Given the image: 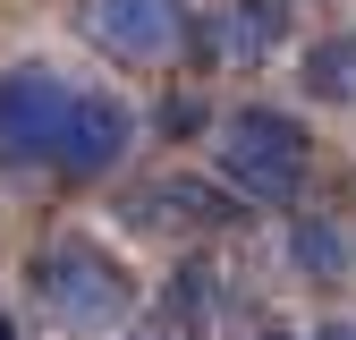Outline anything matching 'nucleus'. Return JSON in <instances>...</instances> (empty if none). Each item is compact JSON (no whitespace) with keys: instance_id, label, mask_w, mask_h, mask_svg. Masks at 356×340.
I'll use <instances>...</instances> for the list:
<instances>
[{"instance_id":"f8f14e48","label":"nucleus","mask_w":356,"mask_h":340,"mask_svg":"<svg viewBox=\"0 0 356 340\" xmlns=\"http://www.w3.org/2000/svg\"><path fill=\"white\" fill-rule=\"evenodd\" d=\"M314 340H356V323H323V332H314Z\"/></svg>"},{"instance_id":"4468645a","label":"nucleus","mask_w":356,"mask_h":340,"mask_svg":"<svg viewBox=\"0 0 356 340\" xmlns=\"http://www.w3.org/2000/svg\"><path fill=\"white\" fill-rule=\"evenodd\" d=\"M263 340H289V332H263Z\"/></svg>"},{"instance_id":"1a4fd4ad","label":"nucleus","mask_w":356,"mask_h":340,"mask_svg":"<svg viewBox=\"0 0 356 340\" xmlns=\"http://www.w3.org/2000/svg\"><path fill=\"white\" fill-rule=\"evenodd\" d=\"M289 42V0H229V52L238 60H263Z\"/></svg>"},{"instance_id":"39448f33","label":"nucleus","mask_w":356,"mask_h":340,"mask_svg":"<svg viewBox=\"0 0 356 340\" xmlns=\"http://www.w3.org/2000/svg\"><path fill=\"white\" fill-rule=\"evenodd\" d=\"M60 111H68V85L42 68V60L9 68V77H0V162H51Z\"/></svg>"},{"instance_id":"423d86ee","label":"nucleus","mask_w":356,"mask_h":340,"mask_svg":"<svg viewBox=\"0 0 356 340\" xmlns=\"http://www.w3.org/2000/svg\"><path fill=\"white\" fill-rule=\"evenodd\" d=\"M136 222H187V230H220V222H238V204L204 187V179H161L136 196Z\"/></svg>"},{"instance_id":"ddd939ff","label":"nucleus","mask_w":356,"mask_h":340,"mask_svg":"<svg viewBox=\"0 0 356 340\" xmlns=\"http://www.w3.org/2000/svg\"><path fill=\"white\" fill-rule=\"evenodd\" d=\"M0 340H17V323H0Z\"/></svg>"},{"instance_id":"9b49d317","label":"nucleus","mask_w":356,"mask_h":340,"mask_svg":"<svg viewBox=\"0 0 356 340\" xmlns=\"http://www.w3.org/2000/svg\"><path fill=\"white\" fill-rule=\"evenodd\" d=\"M161 128H170V137H187V128H204V102H195V94H170V102H161Z\"/></svg>"},{"instance_id":"f257e3e1","label":"nucleus","mask_w":356,"mask_h":340,"mask_svg":"<svg viewBox=\"0 0 356 340\" xmlns=\"http://www.w3.org/2000/svg\"><path fill=\"white\" fill-rule=\"evenodd\" d=\"M305 162H314V145H305V128L289 111L246 102V111L220 119V179H229L246 204H297Z\"/></svg>"},{"instance_id":"9d476101","label":"nucleus","mask_w":356,"mask_h":340,"mask_svg":"<svg viewBox=\"0 0 356 340\" xmlns=\"http://www.w3.org/2000/svg\"><path fill=\"white\" fill-rule=\"evenodd\" d=\"M212 298H220V289H212V264H178V272H170V315L187 323V332L212 323Z\"/></svg>"},{"instance_id":"f03ea898","label":"nucleus","mask_w":356,"mask_h":340,"mask_svg":"<svg viewBox=\"0 0 356 340\" xmlns=\"http://www.w3.org/2000/svg\"><path fill=\"white\" fill-rule=\"evenodd\" d=\"M34 298H42V315H51L60 332H111L119 315H127V272L111 264V255L94 247V238H51L34 255Z\"/></svg>"},{"instance_id":"0eeeda50","label":"nucleus","mask_w":356,"mask_h":340,"mask_svg":"<svg viewBox=\"0 0 356 340\" xmlns=\"http://www.w3.org/2000/svg\"><path fill=\"white\" fill-rule=\"evenodd\" d=\"M297 85H305L314 102H356V34H323V42H305Z\"/></svg>"},{"instance_id":"6e6552de","label":"nucleus","mask_w":356,"mask_h":340,"mask_svg":"<svg viewBox=\"0 0 356 340\" xmlns=\"http://www.w3.org/2000/svg\"><path fill=\"white\" fill-rule=\"evenodd\" d=\"M289 264L305 281H339L348 272V230L323 222V212H297V222H289Z\"/></svg>"},{"instance_id":"20e7f679","label":"nucleus","mask_w":356,"mask_h":340,"mask_svg":"<svg viewBox=\"0 0 356 340\" xmlns=\"http://www.w3.org/2000/svg\"><path fill=\"white\" fill-rule=\"evenodd\" d=\"M127 145H136V111H127L119 94H76L68 85V111H60V145H51V162L60 170H76V179H102V170H119L127 162Z\"/></svg>"},{"instance_id":"7ed1b4c3","label":"nucleus","mask_w":356,"mask_h":340,"mask_svg":"<svg viewBox=\"0 0 356 340\" xmlns=\"http://www.w3.org/2000/svg\"><path fill=\"white\" fill-rule=\"evenodd\" d=\"M76 26L111 60H170L187 42V0H85Z\"/></svg>"}]
</instances>
